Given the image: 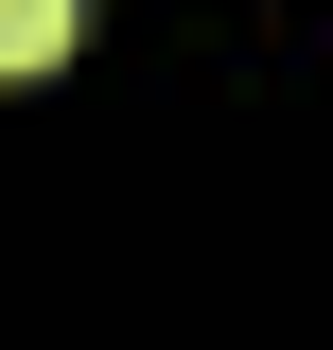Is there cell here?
<instances>
[{
  "instance_id": "cell-1",
  "label": "cell",
  "mask_w": 333,
  "mask_h": 350,
  "mask_svg": "<svg viewBox=\"0 0 333 350\" xmlns=\"http://www.w3.org/2000/svg\"><path fill=\"white\" fill-rule=\"evenodd\" d=\"M71 36H88V0H0V70H53Z\"/></svg>"
}]
</instances>
